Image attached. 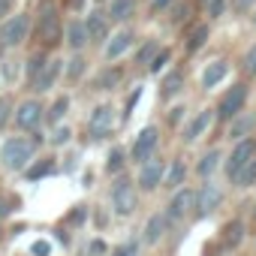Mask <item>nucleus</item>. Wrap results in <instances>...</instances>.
Instances as JSON below:
<instances>
[{
    "instance_id": "nucleus-33",
    "label": "nucleus",
    "mask_w": 256,
    "mask_h": 256,
    "mask_svg": "<svg viewBox=\"0 0 256 256\" xmlns=\"http://www.w3.org/2000/svg\"><path fill=\"white\" fill-rule=\"evenodd\" d=\"M48 142H52L54 148H66V145L72 142V126H70V124H54Z\"/></svg>"
},
{
    "instance_id": "nucleus-27",
    "label": "nucleus",
    "mask_w": 256,
    "mask_h": 256,
    "mask_svg": "<svg viewBox=\"0 0 256 256\" xmlns=\"http://www.w3.org/2000/svg\"><path fill=\"white\" fill-rule=\"evenodd\" d=\"M120 82H124V70H120L118 64H106V66L90 78V88H94V90H114V88H120Z\"/></svg>"
},
{
    "instance_id": "nucleus-44",
    "label": "nucleus",
    "mask_w": 256,
    "mask_h": 256,
    "mask_svg": "<svg viewBox=\"0 0 256 256\" xmlns=\"http://www.w3.org/2000/svg\"><path fill=\"white\" fill-rule=\"evenodd\" d=\"M139 96H142V88H136L130 96H126V102H124V112H120V120H126L133 114V108H136V102H139Z\"/></svg>"
},
{
    "instance_id": "nucleus-19",
    "label": "nucleus",
    "mask_w": 256,
    "mask_h": 256,
    "mask_svg": "<svg viewBox=\"0 0 256 256\" xmlns=\"http://www.w3.org/2000/svg\"><path fill=\"white\" fill-rule=\"evenodd\" d=\"M169 229H172V223H169L166 211H154V214L145 220V226H142V244H148V247L160 244V241L166 238Z\"/></svg>"
},
{
    "instance_id": "nucleus-53",
    "label": "nucleus",
    "mask_w": 256,
    "mask_h": 256,
    "mask_svg": "<svg viewBox=\"0 0 256 256\" xmlns=\"http://www.w3.org/2000/svg\"><path fill=\"white\" fill-rule=\"evenodd\" d=\"M0 82H4V76H0Z\"/></svg>"
},
{
    "instance_id": "nucleus-45",
    "label": "nucleus",
    "mask_w": 256,
    "mask_h": 256,
    "mask_svg": "<svg viewBox=\"0 0 256 256\" xmlns=\"http://www.w3.org/2000/svg\"><path fill=\"white\" fill-rule=\"evenodd\" d=\"M30 256H52V241L48 238H36L30 244Z\"/></svg>"
},
{
    "instance_id": "nucleus-35",
    "label": "nucleus",
    "mask_w": 256,
    "mask_h": 256,
    "mask_svg": "<svg viewBox=\"0 0 256 256\" xmlns=\"http://www.w3.org/2000/svg\"><path fill=\"white\" fill-rule=\"evenodd\" d=\"M232 187H238V190H250V187H256V160H253L250 166H244V172L232 181Z\"/></svg>"
},
{
    "instance_id": "nucleus-43",
    "label": "nucleus",
    "mask_w": 256,
    "mask_h": 256,
    "mask_svg": "<svg viewBox=\"0 0 256 256\" xmlns=\"http://www.w3.org/2000/svg\"><path fill=\"white\" fill-rule=\"evenodd\" d=\"M187 118H190V114H187V108H184V106H172V108L166 112V124H169V126H178V124H181V120H187Z\"/></svg>"
},
{
    "instance_id": "nucleus-48",
    "label": "nucleus",
    "mask_w": 256,
    "mask_h": 256,
    "mask_svg": "<svg viewBox=\"0 0 256 256\" xmlns=\"http://www.w3.org/2000/svg\"><path fill=\"white\" fill-rule=\"evenodd\" d=\"M84 220H88V208H84V205H76V211L70 214V223H76V226H82Z\"/></svg>"
},
{
    "instance_id": "nucleus-9",
    "label": "nucleus",
    "mask_w": 256,
    "mask_h": 256,
    "mask_svg": "<svg viewBox=\"0 0 256 256\" xmlns=\"http://www.w3.org/2000/svg\"><path fill=\"white\" fill-rule=\"evenodd\" d=\"M223 187L211 178V181H202L199 187H196V199H193V217L196 220H205V217H211L217 208H223Z\"/></svg>"
},
{
    "instance_id": "nucleus-31",
    "label": "nucleus",
    "mask_w": 256,
    "mask_h": 256,
    "mask_svg": "<svg viewBox=\"0 0 256 256\" xmlns=\"http://www.w3.org/2000/svg\"><path fill=\"white\" fill-rule=\"evenodd\" d=\"M54 169H58V166H54V160H52V157H40V160H34V163H30L22 175H24L28 181H40V178L54 175Z\"/></svg>"
},
{
    "instance_id": "nucleus-1",
    "label": "nucleus",
    "mask_w": 256,
    "mask_h": 256,
    "mask_svg": "<svg viewBox=\"0 0 256 256\" xmlns=\"http://www.w3.org/2000/svg\"><path fill=\"white\" fill-rule=\"evenodd\" d=\"M36 145H40V139L10 136L4 145H0V166L6 172H24L36 160Z\"/></svg>"
},
{
    "instance_id": "nucleus-30",
    "label": "nucleus",
    "mask_w": 256,
    "mask_h": 256,
    "mask_svg": "<svg viewBox=\"0 0 256 256\" xmlns=\"http://www.w3.org/2000/svg\"><path fill=\"white\" fill-rule=\"evenodd\" d=\"M160 48H163V46H160L157 40H145L142 46H136V48H133V64L148 70V64L157 58V52H160Z\"/></svg>"
},
{
    "instance_id": "nucleus-32",
    "label": "nucleus",
    "mask_w": 256,
    "mask_h": 256,
    "mask_svg": "<svg viewBox=\"0 0 256 256\" xmlns=\"http://www.w3.org/2000/svg\"><path fill=\"white\" fill-rule=\"evenodd\" d=\"M70 106H72V100H70L66 94L54 96V102H52V106H48V112H46V120H48L52 126H54V124H64V118H66Z\"/></svg>"
},
{
    "instance_id": "nucleus-41",
    "label": "nucleus",
    "mask_w": 256,
    "mask_h": 256,
    "mask_svg": "<svg viewBox=\"0 0 256 256\" xmlns=\"http://www.w3.org/2000/svg\"><path fill=\"white\" fill-rule=\"evenodd\" d=\"M22 60H12V58H6L4 60V70H0V76H4L6 82H16L18 76H22V66H18Z\"/></svg>"
},
{
    "instance_id": "nucleus-26",
    "label": "nucleus",
    "mask_w": 256,
    "mask_h": 256,
    "mask_svg": "<svg viewBox=\"0 0 256 256\" xmlns=\"http://www.w3.org/2000/svg\"><path fill=\"white\" fill-rule=\"evenodd\" d=\"M208 40H211V22H196L184 36V52L196 54V52H202L208 46Z\"/></svg>"
},
{
    "instance_id": "nucleus-20",
    "label": "nucleus",
    "mask_w": 256,
    "mask_h": 256,
    "mask_svg": "<svg viewBox=\"0 0 256 256\" xmlns=\"http://www.w3.org/2000/svg\"><path fill=\"white\" fill-rule=\"evenodd\" d=\"M64 46H66L70 52H84V48L90 46L84 18H70V22L64 24Z\"/></svg>"
},
{
    "instance_id": "nucleus-11",
    "label": "nucleus",
    "mask_w": 256,
    "mask_h": 256,
    "mask_svg": "<svg viewBox=\"0 0 256 256\" xmlns=\"http://www.w3.org/2000/svg\"><path fill=\"white\" fill-rule=\"evenodd\" d=\"M46 106H42V100H36V96H28V100H22L18 106H16V114H12V124L18 126V130H24V133H30V130H36V126L46 120Z\"/></svg>"
},
{
    "instance_id": "nucleus-25",
    "label": "nucleus",
    "mask_w": 256,
    "mask_h": 256,
    "mask_svg": "<svg viewBox=\"0 0 256 256\" xmlns=\"http://www.w3.org/2000/svg\"><path fill=\"white\" fill-rule=\"evenodd\" d=\"M106 12H108L112 24H130V18L139 12V0H108Z\"/></svg>"
},
{
    "instance_id": "nucleus-55",
    "label": "nucleus",
    "mask_w": 256,
    "mask_h": 256,
    "mask_svg": "<svg viewBox=\"0 0 256 256\" xmlns=\"http://www.w3.org/2000/svg\"><path fill=\"white\" fill-rule=\"evenodd\" d=\"M253 217H256V211H253Z\"/></svg>"
},
{
    "instance_id": "nucleus-23",
    "label": "nucleus",
    "mask_w": 256,
    "mask_h": 256,
    "mask_svg": "<svg viewBox=\"0 0 256 256\" xmlns=\"http://www.w3.org/2000/svg\"><path fill=\"white\" fill-rule=\"evenodd\" d=\"M184 82H187V76H184V70H181V66L166 70V72H163V78H160V100H163V102H172V100L184 90Z\"/></svg>"
},
{
    "instance_id": "nucleus-28",
    "label": "nucleus",
    "mask_w": 256,
    "mask_h": 256,
    "mask_svg": "<svg viewBox=\"0 0 256 256\" xmlns=\"http://www.w3.org/2000/svg\"><path fill=\"white\" fill-rule=\"evenodd\" d=\"M84 76H88V58H84V52H70L66 66H64V78L70 84H78Z\"/></svg>"
},
{
    "instance_id": "nucleus-50",
    "label": "nucleus",
    "mask_w": 256,
    "mask_h": 256,
    "mask_svg": "<svg viewBox=\"0 0 256 256\" xmlns=\"http://www.w3.org/2000/svg\"><path fill=\"white\" fill-rule=\"evenodd\" d=\"M247 76H250V78H256V64L250 66V72H247Z\"/></svg>"
},
{
    "instance_id": "nucleus-52",
    "label": "nucleus",
    "mask_w": 256,
    "mask_h": 256,
    "mask_svg": "<svg viewBox=\"0 0 256 256\" xmlns=\"http://www.w3.org/2000/svg\"><path fill=\"white\" fill-rule=\"evenodd\" d=\"M94 4H96V6H106V4H108V0H94Z\"/></svg>"
},
{
    "instance_id": "nucleus-15",
    "label": "nucleus",
    "mask_w": 256,
    "mask_h": 256,
    "mask_svg": "<svg viewBox=\"0 0 256 256\" xmlns=\"http://www.w3.org/2000/svg\"><path fill=\"white\" fill-rule=\"evenodd\" d=\"M247 238V223L244 217H229L223 226H220V235H217V244L223 253H235Z\"/></svg>"
},
{
    "instance_id": "nucleus-21",
    "label": "nucleus",
    "mask_w": 256,
    "mask_h": 256,
    "mask_svg": "<svg viewBox=\"0 0 256 256\" xmlns=\"http://www.w3.org/2000/svg\"><path fill=\"white\" fill-rule=\"evenodd\" d=\"M226 76H229V60H226V58H214V60L205 64V70H202V76H199V88H202V90H214Z\"/></svg>"
},
{
    "instance_id": "nucleus-14",
    "label": "nucleus",
    "mask_w": 256,
    "mask_h": 256,
    "mask_svg": "<svg viewBox=\"0 0 256 256\" xmlns=\"http://www.w3.org/2000/svg\"><path fill=\"white\" fill-rule=\"evenodd\" d=\"M193 199H196V187H181V190H175L169 196V202L163 205V211H166V217H169L172 226L184 223L187 217H193Z\"/></svg>"
},
{
    "instance_id": "nucleus-49",
    "label": "nucleus",
    "mask_w": 256,
    "mask_h": 256,
    "mask_svg": "<svg viewBox=\"0 0 256 256\" xmlns=\"http://www.w3.org/2000/svg\"><path fill=\"white\" fill-rule=\"evenodd\" d=\"M76 166H78V154H76V151H72V154H70V157H66V163H64V169H66V172H70V169H76Z\"/></svg>"
},
{
    "instance_id": "nucleus-7",
    "label": "nucleus",
    "mask_w": 256,
    "mask_h": 256,
    "mask_svg": "<svg viewBox=\"0 0 256 256\" xmlns=\"http://www.w3.org/2000/svg\"><path fill=\"white\" fill-rule=\"evenodd\" d=\"M126 151H130V163H136V166H142L145 160L157 157V151H160V126L157 124L142 126V130L133 136V142H130Z\"/></svg>"
},
{
    "instance_id": "nucleus-22",
    "label": "nucleus",
    "mask_w": 256,
    "mask_h": 256,
    "mask_svg": "<svg viewBox=\"0 0 256 256\" xmlns=\"http://www.w3.org/2000/svg\"><path fill=\"white\" fill-rule=\"evenodd\" d=\"M226 136H229V142L256 136V112H241L238 118H232V120L226 124Z\"/></svg>"
},
{
    "instance_id": "nucleus-36",
    "label": "nucleus",
    "mask_w": 256,
    "mask_h": 256,
    "mask_svg": "<svg viewBox=\"0 0 256 256\" xmlns=\"http://www.w3.org/2000/svg\"><path fill=\"white\" fill-rule=\"evenodd\" d=\"M169 60H172V48H160V52H157V58L148 64V72H151V76H160V72H166Z\"/></svg>"
},
{
    "instance_id": "nucleus-5",
    "label": "nucleus",
    "mask_w": 256,
    "mask_h": 256,
    "mask_svg": "<svg viewBox=\"0 0 256 256\" xmlns=\"http://www.w3.org/2000/svg\"><path fill=\"white\" fill-rule=\"evenodd\" d=\"M253 160H256V136H247V139L232 142V151H229L226 160H223V175H226V181L232 184V181L244 172V166H250Z\"/></svg>"
},
{
    "instance_id": "nucleus-42",
    "label": "nucleus",
    "mask_w": 256,
    "mask_h": 256,
    "mask_svg": "<svg viewBox=\"0 0 256 256\" xmlns=\"http://www.w3.org/2000/svg\"><path fill=\"white\" fill-rule=\"evenodd\" d=\"M12 114H16V108H12V102H10V96H4L0 94V130L12 120Z\"/></svg>"
},
{
    "instance_id": "nucleus-16",
    "label": "nucleus",
    "mask_w": 256,
    "mask_h": 256,
    "mask_svg": "<svg viewBox=\"0 0 256 256\" xmlns=\"http://www.w3.org/2000/svg\"><path fill=\"white\" fill-rule=\"evenodd\" d=\"M84 24H88V36H90V46H106V40L112 36V18L106 12V6H96L84 16Z\"/></svg>"
},
{
    "instance_id": "nucleus-46",
    "label": "nucleus",
    "mask_w": 256,
    "mask_h": 256,
    "mask_svg": "<svg viewBox=\"0 0 256 256\" xmlns=\"http://www.w3.org/2000/svg\"><path fill=\"white\" fill-rule=\"evenodd\" d=\"M88 256H108V247H106V241H102V238H94V241L88 244Z\"/></svg>"
},
{
    "instance_id": "nucleus-8",
    "label": "nucleus",
    "mask_w": 256,
    "mask_h": 256,
    "mask_svg": "<svg viewBox=\"0 0 256 256\" xmlns=\"http://www.w3.org/2000/svg\"><path fill=\"white\" fill-rule=\"evenodd\" d=\"M136 30L130 28V24H118L114 30H112V36L106 40V46H102V60L106 64H118L120 58H126L133 48H136Z\"/></svg>"
},
{
    "instance_id": "nucleus-39",
    "label": "nucleus",
    "mask_w": 256,
    "mask_h": 256,
    "mask_svg": "<svg viewBox=\"0 0 256 256\" xmlns=\"http://www.w3.org/2000/svg\"><path fill=\"white\" fill-rule=\"evenodd\" d=\"M253 10H256V0H229V12H232V16H241V18H244V16H250Z\"/></svg>"
},
{
    "instance_id": "nucleus-38",
    "label": "nucleus",
    "mask_w": 256,
    "mask_h": 256,
    "mask_svg": "<svg viewBox=\"0 0 256 256\" xmlns=\"http://www.w3.org/2000/svg\"><path fill=\"white\" fill-rule=\"evenodd\" d=\"M108 256H139V241H124V244H114L108 250Z\"/></svg>"
},
{
    "instance_id": "nucleus-3",
    "label": "nucleus",
    "mask_w": 256,
    "mask_h": 256,
    "mask_svg": "<svg viewBox=\"0 0 256 256\" xmlns=\"http://www.w3.org/2000/svg\"><path fill=\"white\" fill-rule=\"evenodd\" d=\"M247 102H250V84L241 78V82H232L223 94H220V100H217V106H214V112H217V120L220 124H229L232 118H238L241 112H247Z\"/></svg>"
},
{
    "instance_id": "nucleus-51",
    "label": "nucleus",
    "mask_w": 256,
    "mask_h": 256,
    "mask_svg": "<svg viewBox=\"0 0 256 256\" xmlns=\"http://www.w3.org/2000/svg\"><path fill=\"white\" fill-rule=\"evenodd\" d=\"M250 24H253V28H256V10H253V12H250Z\"/></svg>"
},
{
    "instance_id": "nucleus-40",
    "label": "nucleus",
    "mask_w": 256,
    "mask_h": 256,
    "mask_svg": "<svg viewBox=\"0 0 256 256\" xmlns=\"http://www.w3.org/2000/svg\"><path fill=\"white\" fill-rule=\"evenodd\" d=\"M18 196H12V193H0V217H10L12 211H18Z\"/></svg>"
},
{
    "instance_id": "nucleus-4",
    "label": "nucleus",
    "mask_w": 256,
    "mask_h": 256,
    "mask_svg": "<svg viewBox=\"0 0 256 256\" xmlns=\"http://www.w3.org/2000/svg\"><path fill=\"white\" fill-rule=\"evenodd\" d=\"M30 30H34V18H30L28 12H12V16H6L4 22H0V48H4V52L18 48V46L30 36Z\"/></svg>"
},
{
    "instance_id": "nucleus-13",
    "label": "nucleus",
    "mask_w": 256,
    "mask_h": 256,
    "mask_svg": "<svg viewBox=\"0 0 256 256\" xmlns=\"http://www.w3.org/2000/svg\"><path fill=\"white\" fill-rule=\"evenodd\" d=\"M36 34H40V40L46 46H52V42H58L64 36V22H60L54 4H42L40 6V12H36Z\"/></svg>"
},
{
    "instance_id": "nucleus-12",
    "label": "nucleus",
    "mask_w": 256,
    "mask_h": 256,
    "mask_svg": "<svg viewBox=\"0 0 256 256\" xmlns=\"http://www.w3.org/2000/svg\"><path fill=\"white\" fill-rule=\"evenodd\" d=\"M214 120H217V112L214 108H199L196 114H190L184 124H181V142L184 145H196L211 126H214Z\"/></svg>"
},
{
    "instance_id": "nucleus-54",
    "label": "nucleus",
    "mask_w": 256,
    "mask_h": 256,
    "mask_svg": "<svg viewBox=\"0 0 256 256\" xmlns=\"http://www.w3.org/2000/svg\"><path fill=\"white\" fill-rule=\"evenodd\" d=\"M199 4H205V0H199Z\"/></svg>"
},
{
    "instance_id": "nucleus-34",
    "label": "nucleus",
    "mask_w": 256,
    "mask_h": 256,
    "mask_svg": "<svg viewBox=\"0 0 256 256\" xmlns=\"http://www.w3.org/2000/svg\"><path fill=\"white\" fill-rule=\"evenodd\" d=\"M202 10H205V22H220L229 10V0H205Z\"/></svg>"
},
{
    "instance_id": "nucleus-10",
    "label": "nucleus",
    "mask_w": 256,
    "mask_h": 256,
    "mask_svg": "<svg viewBox=\"0 0 256 256\" xmlns=\"http://www.w3.org/2000/svg\"><path fill=\"white\" fill-rule=\"evenodd\" d=\"M166 169H169V163L163 157L145 160L142 166H136V187L142 193H157L163 187V181H166Z\"/></svg>"
},
{
    "instance_id": "nucleus-24",
    "label": "nucleus",
    "mask_w": 256,
    "mask_h": 256,
    "mask_svg": "<svg viewBox=\"0 0 256 256\" xmlns=\"http://www.w3.org/2000/svg\"><path fill=\"white\" fill-rule=\"evenodd\" d=\"M187 178H190V166H187V160H184V157H172V163H169V169H166V181H163V187H166L169 193H175V190L187 187Z\"/></svg>"
},
{
    "instance_id": "nucleus-18",
    "label": "nucleus",
    "mask_w": 256,
    "mask_h": 256,
    "mask_svg": "<svg viewBox=\"0 0 256 256\" xmlns=\"http://www.w3.org/2000/svg\"><path fill=\"white\" fill-rule=\"evenodd\" d=\"M64 66H66V60H64V58H48V60H46V66L40 70V76L30 82V84H34V90H36V94H46V90H52V88L60 82V76H64Z\"/></svg>"
},
{
    "instance_id": "nucleus-37",
    "label": "nucleus",
    "mask_w": 256,
    "mask_h": 256,
    "mask_svg": "<svg viewBox=\"0 0 256 256\" xmlns=\"http://www.w3.org/2000/svg\"><path fill=\"white\" fill-rule=\"evenodd\" d=\"M46 60H48V58H46L42 52H36V54H30V58H28V66H24V76H28V82H34V78L40 76V70L46 66Z\"/></svg>"
},
{
    "instance_id": "nucleus-29",
    "label": "nucleus",
    "mask_w": 256,
    "mask_h": 256,
    "mask_svg": "<svg viewBox=\"0 0 256 256\" xmlns=\"http://www.w3.org/2000/svg\"><path fill=\"white\" fill-rule=\"evenodd\" d=\"M126 163H130V151H124L120 145H114L108 154H106V172L114 178V175H124Z\"/></svg>"
},
{
    "instance_id": "nucleus-47",
    "label": "nucleus",
    "mask_w": 256,
    "mask_h": 256,
    "mask_svg": "<svg viewBox=\"0 0 256 256\" xmlns=\"http://www.w3.org/2000/svg\"><path fill=\"white\" fill-rule=\"evenodd\" d=\"M175 4H178V0H151L148 10H151V16H157V12H169Z\"/></svg>"
},
{
    "instance_id": "nucleus-2",
    "label": "nucleus",
    "mask_w": 256,
    "mask_h": 256,
    "mask_svg": "<svg viewBox=\"0 0 256 256\" xmlns=\"http://www.w3.org/2000/svg\"><path fill=\"white\" fill-rule=\"evenodd\" d=\"M139 187L130 175H114L112 184H108V205H112V214L114 217H133L136 208H139Z\"/></svg>"
},
{
    "instance_id": "nucleus-6",
    "label": "nucleus",
    "mask_w": 256,
    "mask_h": 256,
    "mask_svg": "<svg viewBox=\"0 0 256 256\" xmlns=\"http://www.w3.org/2000/svg\"><path fill=\"white\" fill-rule=\"evenodd\" d=\"M114 124H118L114 106H112V102H96V106L88 112V118H84V130H88V136H90L94 142H100V139L112 136Z\"/></svg>"
},
{
    "instance_id": "nucleus-17",
    "label": "nucleus",
    "mask_w": 256,
    "mask_h": 256,
    "mask_svg": "<svg viewBox=\"0 0 256 256\" xmlns=\"http://www.w3.org/2000/svg\"><path fill=\"white\" fill-rule=\"evenodd\" d=\"M223 160H226L223 148L211 145L208 151H202V154H199V160H196V166H193V175H196L199 181H211V178L223 169Z\"/></svg>"
}]
</instances>
